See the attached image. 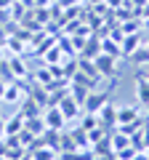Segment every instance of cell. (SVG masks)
<instances>
[{"mask_svg":"<svg viewBox=\"0 0 149 160\" xmlns=\"http://www.w3.org/2000/svg\"><path fill=\"white\" fill-rule=\"evenodd\" d=\"M138 123H144V115H141V107L138 104H123V107H117V126H138Z\"/></svg>","mask_w":149,"mask_h":160,"instance_id":"cell-1","label":"cell"},{"mask_svg":"<svg viewBox=\"0 0 149 160\" xmlns=\"http://www.w3.org/2000/svg\"><path fill=\"white\" fill-rule=\"evenodd\" d=\"M22 128H24V118L22 115H13V118L6 123V136H16Z\"/></svg>","mask_w":149,"mask_h":160,"instance_id":"cell-12","label":"cell"},{"mask_svg":"<svg viewBox=\"0 0 149 160\" xmlns=\"http://www.w3.org/2000/svg\"><path fill=\"white\" fill-rule=\"evenodd\" d=\"M147 155H149V147H147Z\"/></svg>","mask_w":149,"mask_h":160,"instance_id":"cell-27","label":"cell"},{"mask_svg":"<svg viewBox=\"0 0 149 160\" xmlns=\"http://www.w3.org/2000/svg\"><path fill=\"white\" fill-rule=\"evenodd\" d=\"M96 118H99V126L109 131V128L117 126V107H115V104H109V102H104V107L96 112Z\"/></svg>","mask_w":149,"mask_h":160,"instance_id":"cell-4","label":"cell"},{"mask_svg":"<svg viewBox=\"0 0 149 160\" xmlns=\"http://www.w3.org/2000/svg\"><path fill=\"white\" fill-rule=\"evenodd\" d=\"M32 160H56V149H53V147H46V144H43V147L35 149Z\"/></svg>","mask_w":149,"mask_h":160,"instance_id":"cell-14","label":"cell"},{"mask_svg":"<svg viewBox=\"0 0 149 160\" xmlns=\"http://www.w3.org/2000/svg\"><path fill=\"white\" fill-rule=\"evenodd\" d=\"M6 136V123H3V120H0V139Z\"/></svg>","mask_w":149,"mask_h":160,"instance_id":"cell-22","label":"cell"},{"mask_svg":"<svg viewBox=\"0 0 149 160\" xmlns=\"http://www.w3.org/2000/svg\"><path fill=\"white\" fill-rule=\"evenodd\" d=\"M144 29H149V19H147V22H144Z\"/></svg>","mask_w":149,"mask_h":160,"instance_id":"cell-26","label":"cell"},{"mask_svg":"<svg viewBox=\"0 0 149 160\" xmlns=\"http://www.w3.org/2000/svg\"><path fill=\"white\" fill-rule=\"evenodd\" d=\"M128 59H131L133 67H149V46H144V43H141V46H138Z\"/></svg>","mask_w":149,"mask_h":160,"instance_id":"cell-9","label":"cell"},{"mask_svg":"<svg viewBox=\"0 0 149 160\" xmlns=\"http://www.w3.org/2000/svg\"><path fill=\"white\" fill-rule=\"evenodd\" d=\"M133 32H138V22H125L123 24V35H133Z\"/></svg>","mask_w":149,"mask_h":160,"instance_id":"cell-18","label":"cell"},{"mask_svg":"<svg viewBox=\"0 0 149 160\" xmlns=\"http://www.w3.org/2000/svg\"><path fill=\"white\" fill-rule=\"evenodd\" d=\"M35 78H37V83H43V86H48V83L53 80V75L48 72V69H37V75H35Z\"/></svg>","mask_w":149,"mask_h":160,"instance_id":"cell-17","label":"cell"},{"mask_svg":"<svg viewBox=\"0 0 149 160\" xmlns=\"http://www.w3.org/2000/svg\"><path fill=\"white\" fill-rule=\"evenodd\" d=\"M61 53H64L61 48H56V51H48V53H46V62H56V59H61Z\"/></svg>","mask_w":149,"mask_h":160,"instance_id":"cell-19","label":"cell"},{"mask_svg":"<svg viewBox=\"0 0 149 160\" xmlns=\"http://www.w3.org/2000/svg\"><path fill=\"white\" fill-rule=\"evenodd\" d=\"M19 115H22L24 120H27V118H37V115H43V107L29 96V99H24V107H22V112H19Z\"/></svg>","mask_w":149,"mask_h":160,"instance_id":"cell-10","label":"cell"},{"mask_svg":"<svg viewBox=\"0 0 149 160\" xmlns=\"http://www.w3.org/2000/svg\"><path fill=\"white\" fill-rule=\"evenodd\" d=\"M22 91H24V88L22 86H19V83H11V86H8V83H6V93H3V102H19V99H22Z\"/></svg>","mask_w":149,"mask_h":160,"instance_id":"cell-11","label":"cell"},{"mask_svg":"<svg viewBox=\"0 0 149 160\" xmlns=\"http://www.w3.org/2000/svg\"><path fill=\"white\" fill-rule=\"evenodd\" d=\"M8 6H13L11 0H0V8H8Z\"/></svg>","mask_w":149,"mask_h":160,"instance_id":"cell-23","label":"cell"},{"mask_svg":"<svg viewBox=\"0 0 149 160\" xmlns=\"http://www.w3.org/2000/svg\"><path fill=\"white\" fill-rule=\"evenodd\" d=\"M56 107H59V112L64 115V120H74L77 115L83 112V109H80V104L74 102V99L69 96V93H67V96H61V102H59Z\"/></svg>","mask_w":149,"mask_h":160,"instance_id":"cell-5","label":"cell"},{"mask_svg":"<svg viewBox=\"0 0 149 160\" xmlns=\"http://www.w3.org/2000/svg\"><path fill=\"white\" fill-rule=\"evenodd\" d=\"M43 123H46V128H53V131H61L64 128V115L59 112V107H51V109H43Z\"/></svg>","mask_w":149,"mask_h":160,"instance_id":"cell-6","label":"cell"},{"mask_svg":"<svg viewBox=\"0 0 149 160\" xmlns=\"http://www.w3.org/2000/svg\"><path fill=\"white\" fill-rule=\"evenodd\" d=\"M144 118L149 120V104H147V107H144Z\"/></svg>","mask_w":149,"mask_h":160,"instance_id":"cell-25","label":"cell"},{"mask_svg":"<svg viewBox=\"0 0 149 160\" xmlns=\"http://www.w3.org/2000/svg\"><path fill=\"white\" fill-rule=\"evenodd\" d=\"M141 133H144V147H149V120H144V126H141Z\"/></svg>","mask_w":149,"mask_h":160,"instance_id":"cell-21","label":"cell"},{"mask_svg":"<svg viewBox=\"0 0 149 160\" xmlns=\"http://www.w3.org/2000/svg\"><path fill=\"white\" fill-rule=\"evenodd\" d=\"M141 32H133V35H125V38L120 40V48H123V56H131L133 51H136L138 46H141Z\"/></svg>","mask_w":149,"mask_h":160,"instance_id":"cell-8","label":"cell"},{"mask_svg":"<svg viewBox=\"0 0 149 160\" xmlns=\"http://www.w3.org/2000/svg\"><path fill=\"white\" fill-rule=\"evenodd\" d=\"M93 64H96V69L101 72V78L104 75H107V78H117V72H120V69H117V59L109 56V53H104V51L93 59Z\"/></svg>","mask_w":149,"mask_h":160,"instance_id":"cell-2","label":"cell"},{"mask_svg":"<svg viewBox=\"0 0 149 160\" xmlns=\"http://www.w3.org/2000/svg\"><path fill=\"white\" fill-rule=\"evenodd\" d=\"M136 104L138 107H147L149 104V78H141V75L136 80Z\"/></svg>","mask_w":149,"mask_h":160,"instance_id":"cell-7","label":"cell"},{"mask_svg":"<svg viewBox=\"0 0 149 160\" xmlns=\"http://www.w3.org/2000/svg\"><path fill=\"white\" fill-rule=\"evenodd\" d=\"M101 51H104V53H109V56H115V59H120V56H123V48L117 46L115 40H101Z\"/></svg>","mask_w":149,"mask_h":160,"instance_id":"cell-15","label":"cell"},{"mask_svg":"<svg viewBox=\"0 0 149 160\" xmlns=\"http://www.w3.org/2000/svg\"><path fill=\"white\" fill-rule=\"evenodd\" d=\"M3 93H6V83H0V99H3Z\"/></svg>","mask_w":149,"mask_h":160,"instance_id":"cell-24","label":"cell"},{"mask_svg":"<svg viewBox=\"0 0 149 160\" xmlns=\"http://www.w3.org/2000/svg\"><path fill=\"white\" fill-rule=\"evenodd\" d=\"M99 126V118L96 115H91V112H85L80 118V128H85V131H91V128H96Z\"/></svg>","mask_w":149,"mask_h":160,"instance_id":"cell-16","label":"cell"},{"mask_svg":"<svg viewBox=\"0 0 149 160\" xmlns=\"http://www.w3.org/2000/svg\"><path fill=\"white\" fill-rule=\"evenodd\" d=\"M99 53H101V43H99L96 38H91L85 43V48H83V59H96Z\"/></svg>","mask_w":149,"mask_h":160,"instance_id":"cell-13","label":"cell"},{"mask_svg":"<svg viewBox=\"0 0 149 160\" xmlns=\"http://www.w3.org/2000/svg\"><path fill=\"white\" fill-rule=\"evenodd\" d=\"M104 102H109L107 99V91H88V96H85V102H83V112H91V115H96L99 109L104 107Z\"/></svg>","mask_w":149,"mask_h":160,"instance_id":"cell-3","label":"cell"},{"mask_svg":"<svg viewBox=\"0 0 149 160\" xmlns=\"http://www.w3.org/2000/svg\"><path fill=\"white\" fill-rule=\"evenodd\" d=\"M11 64H13V75H27V67H24L22 62H16V59H13Z\"/></svg>","mask_w":149,"mask_h":160,"instance_id":"cell-20","label":"cell"}]
</instances>
